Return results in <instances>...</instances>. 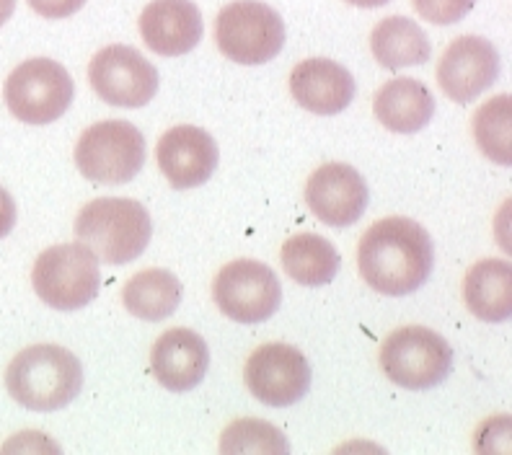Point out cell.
I'll return each instance as SVG.
<instances>
[{
    "mask_svg": "<svg viewBox=\"0 0 512 455\" xmlns=\"http://www.w3.org/2000/svg\"><path fill=\"white\" fill-rule=\"evenodd\" d=\"M347 3H352V6H357V8H378V6H386V3H391V0H347Z\"/></svg>",
    "mask_w": 512,
    "mask_h": 455,
    "instance_id": "obj_30",
    "label": "cell"
},
{
    "mask_svg": "<svg viewBox=\"0 0 512 455\" xmlns=\"http://www.w3.org/2000/svg\"><path fill=\"white\" fill-rule=\"evenodd\" d=\"M213 298L220 311L236 324H262L277 313L282 287L275 269L256 259L225 264L213 282Z\"/></svg>",
    "mask_w": 512,
    "mask_h": 455,
    "instance_id": "obj_9",
    "label": "cell"
},
{
    "mask_svg": "<svg viewBox=\"0 0 512 455\" xmlns=\"http://www.w3.org/2000/svg\"><path fill=\"white\" fill-rule=\"evenodd\" d=\"M500 78V52L489 39L458 37L445 47L438 63V83L456 104H471Z\"/></svg>",
    "mask_w": 512,
    "mask_h": 455,
    "instance_id": "obj_12",
    "label": "cell"
},
{
    "mask_svg": "<svg viewBox=\"0 0 512 455\" xmlns=\"http://www.w3.org/2000/svg\"><path fill=\"white\" fill-rule=\"evenodd\" d=\"M414 11L425 21L435 26H450L458 24L461 19L469 16L471 8L476 6V0H412Z\"/></svg>",
    "mask_w": 512,
    "mask_h": 455,
    "instance_id": "obj_25",
    "label": "cell"
},
{
    "mask_svg": "<svg viewBox=\"0 0 512 455\" xmlns=\"http://www.w3.org/2000/svg\"><path fill=\"white\" fill-rule=\"evenodd\" d=\"M368 184L360 171L347 163H324L308 176L306 202L321 223L350 228L368 207Z\"/></svg>",
    "mask_w": 512,
    "mask_h": 455,
    "instance_id": "obj_13",
    "label": "cell"
},
{
    "mask_svg": "<svg viewBox=\"0 0 512 455\" xmlns=\"http://www.w3.org/2000/svg\"><path fill=\"white\" fill-rule=\"evenodd\" d=\"M370 50L381 68L399 70L427 63L432 44L417 21L406 16H388L375 24L370 34Z\"/></svg>",
    "mask_w": 512,
    "mask_h": 455,
    "instance_id": "obj_20",
    "label": "cell"
},
{
    "mask_svg": "<svg viewBox=\"0 0 512 455\" xmlns=\"http://www.w3.org/2000/svg\"><path fill=\"white\" fill-rule=\"evenodd\" d=\"M373 112L386 130L412 135L430 125L435 114V96L414 78H394L383 83L381 91L375 94Z\"/></svg>",
    "mask_w": 512,
    "mask_h": 455,
    "instance_id": "obj_18",
    "label": "cell"
},
{
    "mask_svg": "<svg viewBox=\"0 0 512 455\" xmlns=\"http://www.w3.org/2000/svg\"><path fill=\"white\" fill-rule=\"evenodd\" d=\"M381 368L386 378L406 391H427L448 378L453 350L438 331L404 326L391 331L381 344Z\"/></svg>",
    "mask_w": 512,
    "mask_h": 455,
    "instance_id": "obj_8",
    "label": "cell"
},
{
    "mask_svg": "<svg viewBox=\"0 0 512 455\" xmlns=\"http://www.w3.org/2000/svg\"><path fill=\"white\" fill-rule=\"evenodd\" d=\"M138 26L145 47L161 57L189 55L205 32L200 8L192 0H150Z\"/></svg>",
    "mask_w": 512,
    "mask_h": 455,
    "instance_id": "obj_15",
    "label": "cell"
},
{
    "mask_svg": "<svg viewBox=\"0 0 512 455\" xmlns=\"http://www.w3.org/2000/svg\"><path fill=\"white\" fill-rule=\"evenodd\" d=\"M282 269L303 287L329 285L342 267V256L331 241L316 233H298L282 244Z\"/></svg>",
    "mask_w": 512,
    "mask_h": 455,
    "instance_id": "obj_21",
    "label": "cell"
},
{
    "mask_svg": "<svg viewBox=\"0 0 512 455\" xmlns=\"http://www.w3.org/2000/svg\"><path fill=\"white\" fill-rule=\"evenodd\" d=\"M16 11V0H0V26L6 24Z\"/></svg>",
    "mask_w": 512,
    "mask_h": 455,
    "instance_id": "obj_29",
    "label": "cell"
},
{
    "mask_svg": "<svg viewBox=\"0 0 512 455\" xmlns=\"http://www.w3.org/2000/svg\"><path fill=\"white\" fill-rule=\"evenodd\" d=\"M244 378L256 401L275 409L298 404L311 388V365L293 344L269 342L246 360Z\"/></svg>",
    "mask_w": 512,
    "mask_h": 455,
    "instance_id": "obj_11",
    "label": "cell"
},
{
    "mask_svg": "<svg viewBox=\"0 0 512 455\" xmlns=\"http://www.w3.org/2000/svg\"><path fill=\"white\" fill-rule=\"evenodd\" d=\"M73 156L88 181L119 187L135 179L145 166V138L132 122L107 119L83 132Z\"/></svg>",
    "mask_w": 512,
    "mask_h": 455,
    "instance_id": "obj_5",
    "label": "cell"
},
{
    "mask_svg": "<svg viewBox=\"0 0 512 455\" xmlns=\"http://www.w3.org/2000/svg\"><path fill=\"white\" fill-rule=\"evenodd\" d=\"M73 231L99 262L130 264L148 249L153 223L138 200L99 197L78 212Z\"/></svg>",
    "mask_w": 512,
    "mask_h": 455,
    "instance_id": "obj_3",
    "label": "cell"
},
{
    "mask_svg": "<svg viewBox=\"0 0 512 455\" xmlns=\"http://www.w3.org/2000/svg\"><path fill=\"white\" fill-rule=\"evenodd\" d=\"M207 368H210V350L205 339L184 326L163 331L150 350L153 378L171 393H184L200 386Z\"/></svg>",
    "mask_w": 512,
    "mask_h": 455,
    "instance_id": "obj_16",
    "label": "cell"
},
{
    "mask_svg": "<svg viewBox=\"0 0 512 455\" xmlns=\"http://www.w3.org/2000/svg\"><path fill=\"white\" fill-rule=\"evenodd\" d=\"M435 267L430 233L412 218L391 215L373 223L357 244V269L368 287L401 298L417 293Z\"/></svg>",
    "mask_w": 512,
    "mask_h": 455,
    "instance_id": "obj_1",
    "label": "cell"
},
{
    "mask_svg": "<svg viewBox=\"0 0 512 455\" xmlns=\"http://www.w3.org/2000/svg\"><path fill=\"white\" fill-rule=\"evenodd\" d=\"M32 285L55 311H81L99 295V259L83 244L50 246L34 262Z\"/></svg>",
    "mask_w": 512,
    "mask_h": 455,
    "instance_id": "obj_6",
    "label": "cell"
},
{
    "mask_svg": "<svg viewBox=\"0 0 512 455\" xmlns=\"http://www.w3.org/2000/svg\"><path fill=\"white\" fill-rule=\"evenodd\" d=\"M88 83L109 106L140 109L158 94V70L127 44H109L88 63Z\"/></svg>",
    "mask_w": 512,
    "mask_h": 455,
    "instance_id": "obj_10",
    "label": "cell"
},
{
    "mask_svg": "<svg viewBox=\"0 0 512 455\" xmlns=\"http://www.w3.org/2000/svg\"><path fill=\"white\" fill-rule=\"evenodd\" d=\"M463 300L479 321H487V324L507 321L512 313L510 262H502V259L476 262L463 280Z\"/></svg>",
    "mask_w": 512,
    "mask_h": 455,
    "instance_id": "obj_19",
    "label": "cell"
},
{
    "mask_svg": "<svg viewBox=\"0 0 512 455\" xmlns=\"http://www.w3.org/2000/svg\"><path fill=\"white\" fill-rule=\"evenodd\" d=\"M26 3L32 6L34 13L50 21L68 19V16H73V13L86 6V0H26Z\"/></svg>",
    "mask_w": 512,
    "mask_h": 455,
    "instance_id": "obj_27",
    "label": "cell"
},
{
    "mask_svg": "<svg viewBox=\"0 0 512 455\" xmlns=\"http://www.w3.org/2000/svg\"><path fill=\"white\" fill-rule=\"evenodd\" d=\"M512 99L510 94H500L489 99L474 114V138L479 150L497 166L512 163Z\"/></svg>",
    "mask_w": 512,
    "mask_h": 455,
    "instance_id": "obj_23",
    "label": "cell"
},
{
    "mask_svg": "<svg viewBox=\"0 0 512 455\" xmlns=\"http://www.w3.org/2000/svg\"><path fill=\"white\" fill-rule=\"evenodd\" d=\"M60 453V445L52 443L42 432H19V435L3 445V453Z\"/></svg>",
    "mask_w": 512,
    "mask_h": 455,
    "instance_id": "obj_26",
    "label": "cell"
},
{
    "mask_svg": "<svg viewBox=\"0 0 512 455\" xmlns=\"http://www.w3.org/2000/svg\"><path fill=\"white\" fill-rule=\"evenodd\" d=\"M218 143L202 127L176 125L156 145V161L174 189L202 187L218 169Z\"/></svg>",
    "mask_w": 512,
    "mask_h": 455,
    "instance_id": "obj_14",
    "label": "cell"
},
{
    "mask_svg": "<svg viewBox=\"0 0 512 455\" xmlns=\"http://www.w3.org/2000/svg\"><path fill=\"white\" fill-rule=\"evenodd\" d=\"M215 42L238 65H264L285 47V21L262 0H233L215 21Z\"/></svg>",
    "mask_w": 512,
    "mask_h": 455,
    "instance_id": "obj_7",
    "label": "cell"
},
{
    "mask_svg": "<svg viewBox=\"0 0 512 455\" xmlns=\"http://www.w3.org/2000/svg\"><path fill=\"white\" fill-rule=\"evenodd\" d=\"M220 453L285 455L290 453V443L275 424L264 422V419H236L220 435Z\"/></svg>",
    "mask_w": 512,
    "mask_h": 455,
    "instance_id": "obj_24",
    "label": "cell"
},
{
    "mask_svg": "<svg viewBox=\"0 0 512 455\" xmlns=\"http://www.w3.org/2000/svg\"><path fill=\"white\" fill-rule=\"evenodd\" d=\"M355 91L357 83L350 70L329 57L303 60L290 73V94L295 104L319 117L344 112L355 99Z\"/></svg>",
    "mask_w": 512,
    "mask_h": 455,
    "instance_id": "obj_17",
    "label": "cell"
},
{
    "mask_svg": "<svg viewBox=\"0 0 512 455\" xmlns=\"http://www.w3.org/2000/svg\"><path fill=\"white\" fill-rule=\"evenodd\" d=\"M83 388L81 360L57 344H34L8 362L6 391L32 412H57Z\"/></svg>",
    "mask_w": 512,
    "mask_h": 455,
    "instance_id": "obj_2",
    "label": "cell"
},
{
    "mask_svg": "<svg viewBox=\"0 0 512 455\" xmlns=\"http://www.w3.org/2000/svg\"><path fill=\"white\" fill-rule=\"evenodd\" d=\"M184 287L179 277L169 269H140L127 280L122 290V303L135 318L143 321H163L174 316L182 303Z\"/></svg>",
    "mask_w": 512,
    "mask_h": 455,
    "instance_id": "obj_22",
    "label": "cell"
},
{
    "mask_svg": "<svg viewBox=\"0 0 512 455\" xmlns=\"http://www.w3.org/2000/svg\"><path fill=\"white\" fill-rule=\"evenodd\" d=\"M73 78L50 57H34L16 65L3 86L8 112L24 125H52L73 104Z\"/></svg>",
    "mask_w": 512,
    "mask_h": 455,
    "instance_id": "obj_4",
    "label": "cell"
},
{
    "mask_svg": "<svg viewBox=\"0 0 512 455\" xmlns=\"http://www.w3.org/2000/svg\"><path fill=\"white\" fill-rule=\"evenodd\" d=\"M16 225V202L6 187H0V238H6Z\"/></svg>",
    "mask_w": 512,
    "mask_h": 455,
    "instance_id": "obj_28",
    "label": "cell"
}]
</instances>
